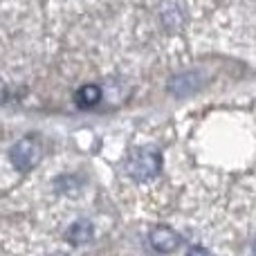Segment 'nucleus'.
Returning <instances> with one entry per match:
<instances>
[{"mask_svg":"<svg viewBox=\"0 0 256 256\" xmlns=\"http://www.w3.org/2000/svg\"><path fill=\"white\" fill-rule=\"evenodd\" d=\"M160 168H162V155L153 148H137L126 162V173L135 180H150L160 173Z\"/></svg>","mask_w":256,"mask_h":256,"instance_id":"nucleus-1","label":"nucleus"},{"mask_svg":"<svg viewBox=\"0 0 256 256\" xmlns=\"http://www.w3.org/2000/svg\"><path fill=\"white\" fill-rule=\"evenodd\" d=\"M40 158H43V146L34 137H25V140L16 142L12 146V150H9V160H12L14 168H18L22 173L32 171L40 162Z\"/></svg>","mask_w":256,"mask_h":256,"instance_id":"nucleus-2","label":"nucleus"},{"mask_svg":"<svg viewBox=\"0 0 256 256\" xmlns=\"http://www.w3.org/2000/svg\"><path fill=\"white\" fill-rule=\"evenodd\" d=\"M150 245L162 254L173 252V250L180 248V234H178L176 230H171V227L160 225L150 232Z\"/></svg>","mask_w":256,"mask_h":256,"instance_id":"nucleus-3","label":"nucleus"},{"mask_svg":"<svg viewBox=\"0 0 256 256\" xmlns=\"http://www.w3.org/2000/svg\"><path fill=\"white\" fill-rule=\"evenodd\" d=\"M92 236H94L92 222L90 220H76L74 225L68 230L66 238H68V243H72V245H86V243L92 240Z\"/></svg>","mask_w":256,"mask_h":256,"instance_id":"nucleus-4","label":"nucleus"},{"mask_svg":"<svg viewBox=\"0 0 256 256\" xmlns=\"http://www.w3.org/2000/svg\"><path fill=\"white\" fill-rule=\"evenodd\" d=\"M99 99H102V90H99V86H92V84L84 86V88L76 92V104L84 108H90V106H94V104H99Z\"/></svg>","mask_w":256,"mask_h":256,"instance_id":"nucleus-5","label":"nucleus"},{"mask_svg":"<svg viewBox=\"0 0 256 256\" xmlns=\"http://www.w3.org/2000/svg\"><path fill=\"white\" fill-rule=\"evenodd\" d=\"M186 256H214V254L209 252L207 248H200V245H196V248H191L189 252H186Z\"/></svg>","mask_w":256,"mask_h":256,"instance_id":"nucleus-6","label":"nucleus"},{"mask_svg":"<svg viewBox=\"0 0 256 256\" xmlns=\"http://www.w3.org/2000/svg\"><path fill=\"white\" fill-rule=\"evenodd\" d=\"M4 97H7V86H4V81L0 79V104L4 102Z\"/></svg>","mask_w":256,"mask_h":256,"instance_id":"nucleus-7","label":"nucleus"},{"mask_svg":"<svg viewBox=\"0 0 256 256\" xmlns=\"http://www.w3.org/2000/svg\"><path fill=\"white\" fill-rule=\"evenodd\" d=\"M252 256H256V243H254V248H252Z\"/></svg>","mask_w":256,"mask_h":256,"instance_id":"nucleus-8","label":"nucleus"}]
</instances>
